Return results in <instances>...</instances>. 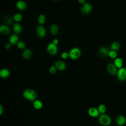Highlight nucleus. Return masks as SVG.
Masks as SVG:
<instances>
[{
    "label": "nucleus",
    "mask_w": 126,
    "mask_h": 126,
    "mask_svg": "<svg viewBox=\"0 0 126 126\" xmlns=\"http://www.w3.org/2000/svg\"><path fill=\"white\" fill-rule=\"evenodd\" d=\"M24 97L29 101H34L37 97L36 92L31 89H27L25 90L23 93Z\"/></svg>",
    "instance_id": "f257e3e1"
},
{
    "label": "nucleus",
    "mask_w": 126,
    "mask_h": 126,
    "mask_svg": "<svg viewBox=\"0 0 126 126\" xmlns=\"http://www.w3.org/2000/svg\"><path fill=\"white\" fill-rule=\"evenodd\" d=\"M42 102L38 99H36L33 102V106L36 109H40L43 107Z\"/></svg>",
    "instance_id": "412c9836"
},
{
    "label": "nucleus",
    "mask_w": 126,
    "mask_h": 126,
    "mask_svg": "<svg viewBox=\"0 0 126 126\" xmlns=\"http://www.w3.org/2000/svg\"><path fill=\"white\" fill-rule=\"evenodd\" d=\"M13 19L9 16H5L4 17V21L6 25H10L13 22Z\"/></svg>",
    "instance_id": "a878e982"
},
{
    "label": "nucleus",
    "mask_w": 126,
    "mask_h": 126,
    "mask_svg": "<svg viewBox=\"0 0 126 126\" xmlns=\"http://www.w3.org/2000/svg\"><path fill=\"white\" fill-rule=\"evenodd\" d=\"M49 70V72L51 74H54L56 72L57 68H56V67L55 66V65H52L50 66Z\"/></svg>",
    "instance_id": "c85d7f7f"
},
{
    "label": "nucleus",
    "mask_w": 126,
    "mask_h": 126,
    "mask_svg": "<svg viewBox=\"0 0 126 126\" xmlns=\"http://www.w3.org/2000/svg\"><path fill=\"white\" fill-rule=\"evenodd\" d=\"M9 43L11 45H14L17 44L19 41V36L16 33L12 34L9 38Z\"/></svg>",
    "instance_id": "2eb2a0df"
},
{
    "label": "nucleus",
    "mask_w": 126,
    "mask_h": 126,
    "mask_svg": "<svg viewBox=\"0 0 126 126\" xmlns=\"http://www.w3.org/2000/svg\"><path fill=\"white\" fill-rule=\"evenodd\" d=\"M92 10V5L88 2H85L84 3L81 8V11L84 14H88L90 13Z\"/></svg>",
    "instance_id": "423d86ee"
},
{
    "label": "nucleus",
    "mask_w": 126,
    "mask_h": 126,
    "mask_svg": "<svg viewBox=\"0 0 126 126\" xmlns=\"http://www.w3.org/2000/svg\"><path fill=\"white\" fill-rule=\"evenodd\" d=\"M11 44L10 43H7L5 44V48L6 49H9L11 48Z\"/></svg>",
    "instance_id": "7c9ffc66"
},
{
    "label": "nucleus",
    "mask_w": 126,
    "mask_h": 126,
    "mask_svg": "<svg viewBox=\"0 0 126 126\" xmlns=\"http://www.w3.org/2000/svg\"><path fill=\"white\" fill-rule=\"evenodd\" d=\"M37 21H38V23L40 25L43 24L45 23V22L46 21V16H45V15L43 14H40L38 17Z\"/></svg>",
    "instance_id": "5701e85b"
},
{
    "label": "nucleus",
    "mask_w": 126,
    "mask_h": 126,
    "mask_svg": "<svg viewBox=\"0 0 126 126\" xmlns=\"http://www.w3.org/2000/svg\"><path fill=\"white\" fill-rule=\"evenodd\" d=\"M88 113L90 117L93 118L98 117L100 115L98 109L94 107H90L88 110Z\"/></svg>",
    "instance_id": "6e6552de"
},
{
    "label": "nucleus",
    "mask_w": 126,
    "mask_h": 126,
    "mask_svg": "<svg viewBox=\"0 0 126 126\" xmlns=\"http://www.w3.org/2000/svg\"><path fill=\"white\" fill-rule=\"evenodd\" d=\"M10 75V71L8 69L3 68L0 70V76L1 78H5L8 77Z\"/></svg>",
    "instance_id": "6ab92c4d"
},
{
    "label": "nucleus",
    "mask_w": 126,
    "mask_h": 126,
    "mask_svg": "<svg viewBox=\"0 0 126 126\" xmlns=\"http://www.w3.org/2000/svg\"><path fill=\"white\" fill-rule=\"evenodd\" d=\"M59 29L58 25L56 24H52L50 27V31L53 35H56L59 32Z\"/></svg>",
    "instance_id": "f3484780"
},
{
    "label": "nucleus",
    "mask_w": 126,
    "mask_h": 126,
    "mask_svg": "<svg viewBox=\"0 0 126 126\" xmlns=\"http://www.w3.org/2000/svg\"><path fill=\"white\" fill-rule=\"evenodd\" d=\"M13 30L16 34L21 33L22 31L21 25L18 23H15L13 26Z\"/></svg>",
    "instance_id": "aec40b11"
},
{
    "label": "nucleus",
    "mask_w": 126,
    "mask_h": 126,
    "mask_svg": "<svg viewBox=\"0 0 126 126\" xmlns=\"http://www.w3.org/2000/svg\"><path fill=\"white\" fill-rule=\"evenodd\" d=\"M114 64L119 69L120 68L123 66V61L122 58L120 57H117L114 60Z\"/></svg>",
    "instance_id": "a211bd4d"
},
{
    "label": "nucleus",
    "mask_w": 126,
    "mask_h": 126,
    "mask_svg": "<svg viewBox=\"0 0 126 126\" xmlns=\"http://www.w3.org/2000/svg\"><path fill=\"white\" fill-rule=\"evenodd\" d=\"M108 56L110 57L112 59H116L117 58V53L115 51L113 50H110L109 54H108Z\"/></svg>",
    "instance_id": "bb28decb"
},
{
    "label": "nucleus",
    "mask_w": 126,
    "mask_h": 126,
    "mask_svg": "<svg viewBox=\"0 0 126 126\" xmlns=\"http://www.w3.org/2000/svg\"><path fill=\"white\" fill-rule=\"evenodd\" d=\"M98 121L99 123L103 126H109L112 122L111 117L106 114H100L98 118Z\"/></svg>",
    "instance_id": "f03ea898"
},
{
    "label": "nucleus",
    "mask_w": 126,
    "mask_h": 126,
    "mask_svg": "<svg viewBox=\"0 0 126 126\" xmlns=\"http://www.w3.org/2000/svg\"><path fill=\"white\" fill-rule=\"evenodd\" d=\"M32 51L29 48H26L22 52V55L25 59H29L32 57Z\"/></svg>",
    "instance_id": "4468645a"
},
{
    "label": "nucleus",
    "mask_w": 126,
    "mask_h": 126,
    "mask_svg": "<svg viewBox=\"0 0 126 126\" xmlns=\"http://www.w3.org/2000/svg\"><path fill=\"white\" fill-rule=\"evenodd\" d=\"M120 47H121V45L120 43L117 41H114L112 42L110 45V48L111 50H113L115 51L118 50L120 48Z\"/></svg>",
    "instance_id": "4be33fe9"
},
{
    "label": "nucleus",
    "mask_w": 126,
    "mask_h": 126,
    "mask_svg": "<svg viewBox=\"0 0 126 126\" xmlns=\"http://www.w3.org/2000/svg\"><path fill=\"white\" fill-rule=\"evenodd\" d=\"M16 6L18 9L23 10L26 9L27 7V4L26 1L23 0H19L17 1L16 3Z\"/></svg>",
    "instance_id": "ddd939ff"
},
{
    "label": "nucleus",
    "mask_w": 126,
    "mask_h": 126,
    "mask_svg": "<svg viewBox=\"0 0 126 126\" xmlns=\"http://www.w3.org/2000/svg\"><path fill=\"white\" fill-rule=\"evenodd\" d=\"M35 32L36 34L41 37L45 36L46 34V29L42 25H39L36 28Z\"/></svg>",
    "instance_id": "0eeeda50"
},
{
    "label": "nucleus",
    "mask_w": 126,
    "mask_h": 126,
    "mask_svg": "<svg viewBox=\"0 0 126 126\" xmlns=\"http://www.w3.org/2000/svg\"><path fill=\"white\" fill-rule=\"evenodd\" d=\"M61 57L63 59H66L69 57V53L67 52H63L61 54Z\"/></svg>",
    "instance_id": "c756f323"
},
{
    "label": "nucleus",
    "mask_w": 126,
    "mask_h": 126,
    "mask_svg": "<svg viewBox=\"0 0 126 126\" xmlns=\"http://www.w3.org/2000/svg\"><path fill=\"white\" fill-rule=\"evenodd\" d=\"M117 126H120V125H118Z\"/></svg>",
    "instance_id": "f704fd0d"
},
{
    "label": "nucleus",
    "mask_w": 126,
    "mask_h": 126,
    "mask_svg": "<svg viewBox=\"0 0 126 126\" xmlns=\"http://www.w3.org/2000/svg\"><path fill=\"white\" fill-rule=\"evenodd\" d=\"M116 122L118 125L123 126L126 123V118L124 115H119L116 119Z\"/></svg>",
    "instance_id": "f8f14e48"
},
{
    "label": "nucleus",
    "mask_w": 126,
    "mask_h": 126,
    "mask_svg": "<svg viewBox=\"0 0 126 126\" xmlns=\"http://www.w3.org/2000/svg\"><path fill=\"white\" fill-rule=\"evenodd\" d=\"M97 109L100 114H105V112L106 111V107L104 104H99L97 107Z\"/></svg>",
    "instance_id": "b1692460"
},
{
    "label": "nucleus",
    "mask_w": 126,
    "mask_h": 126,
    "mask_svg": "<svg viewBox=\"0 0 126 126\" xmlns=\"http://www.w3.org/2000/svg\"><path fill=\"white\" fill-rule=\"evenodd\" d=\"M17 45V47L20 49H24L26 47V43L23 41H19Z\"/></svg>",
    "instance_id": "cd10ccee"
},
{
    "label": "nucleus",
    "mask_w": 126,
    "mask_h": 126,
    "mask_svg": "<svg viewBox=\"0 0 126 126\" xmlns=\"http://www.w3.org/2000/svg\"><path fill=\"white\" fill-rule=\"evenodd\" d=\"M117 77L118 79L120 81L126 80V68L122 67L119 68L117 73Z\"/></svg>",
    "instance_id": "39448f33"
},
{
    "label": "nucleus",
    "mask_w": 126,
    "mask_h": 126,
    "mask_svg": "<svg viewBox=\"0 0 126 126\" xmlns=\"http://www.w3.org/2000/svg\"><path fill=\"white\" fill-rule=\"evenodd\" d=\"M118 68L115 65L114 63H110L107 65V70L108 73L111 75H115L117 74L118 71Z\"/></svg>",
    "instance_id": "1a4fd4ad"
},
{
    "label": "nucleus",
    "mask_w": 126,
    "mask_h": 126,
    "mask_svg": "<svg viewBox=\"0 0 126 126\" xmlns=\"http://www.w3.org/2000/svg\"><path fill=\"white\" fill-rule=\"evenodd\" d=\"M0 32L4 35H7L10 32V29L7 25L2 24L0 26Z\"/></svg>",
    "instance_id": "dca6fc26"
},
{
    "label": "nucleus",
    "mask_w": 126,
    "mask_h": 126,
    "mask_svg": "<svg viewBox=\"0 0 126 126\" xmlns=\"http://www.w3.org/2000/svg\"><path fill=\"white\" fill-rule=\"evenodd\" d=\"M110 50L108 47L105 46H102L99 47L98 49V54L103 57H106L108 56V54Z\"/></svg>",
    "instance_id": "9d476101"
},
{
    "label": "nucleus",
    "mask_w": 126,
    "mask_h": 126,
    "mask_svg": "<svg viewBox=\"0 0 126 126\" xmlns=\"http://www.w3.org/2000/svg\"><path fill=\"white\" fill-rule=\"evenodd\" d=\"M47 51L51 55H55L58 52L57 45L54 44L53 42L49 43L46 47Z\"/></svg>",
    "instance_id": "20e7f679"
},
{
    "label": "nucleus",
    "mask_w": 126,
    "mask_h": 126,
    "mask_svg": "<svg viewBox=\"0 0 126 126\" xmlns=\"http://www.w3.org/2000/svg\"><path fill=\"white\" fill-rule=\"evenodd\" d=\"M3 112V107L1 104L0 105V115H1Z\"/></svg>",
    "instance_id": "2f4dec72"
},
{
    "label": "nucleus",
    "mask_w": 126,
    "mask_h": 126,
    "mask_svg": "<svg viewBox=\"0 0 126 126\" xmlns=\"http://www.w3.org/2000/svg\"><path fill=\"white\" fill-rule=\"evenodd\" d=\"M22 19V15L20 13H16L13 15V19L17 22L20 21Z\"/></svg>",
    "instance_id": "393cba45"
},
{
    "label": "nucleus",
    "mask_w": 126,
    "mask_h": 126,
    "mask_svg": "<svg viewBox=\"0 0 126 126\" xmlns=\"http://www.w3.org/2000/svg\"><path fill=\"white\" fill-rule=\"evenodd\" d=\"M69 57L72 60H76L78 59L81 54V51L80 49L77 47H74L72 48L69 52Z\"/></svg>",
    "instance_id": "7ed1b4c3"
},
{
    "label": "nucleus",
    "mask_w": 126,
    "mask_h": 126,
    "mask_svg": "<svg viewBox=\"0 0 126 126\" xmlns=\"http://www.w3.org/2000/svg\"><path fill=\"white\" fill-rule=\"evenodd\" d=\"M78 1L80 2V3H81L82 4H83L84 3H85L86 1L85 0H78Z\"/></svg>",
    "instance_id": "72a5a7b5"
},
{
    "label": "nucleus",
    "mask_w": 126,
    "mask_h": 126,
    "mask_svg": "<svg viewBox=\"0 0 126 126\" xmlns=\"http://www.w3.org/2000/svg\"><path fill=\"white\" fill-rule=\"evenodd\" d=\"M53 42L54 44L57 45V44L59 43V40H58L57 38H55V39H53Z\"/></svg>",
    "instance_id": "473e14b6"
},
{
    "label": "nucleus",
    "mask_w": 126,
    "mask_h": 126,
    "mask_svg": "<svg viewBox=\"0 0 126 126\" xmlns=\"http://www.w3.org/2000/svg\"><path fill=\"white\" fill-rule=\"evenodd\" d=\"M55 65L56 68L60 70H63L66 68V63L62 60H57L55 63Z\"/></svg>",
    "instance_id": "9b49d317"
}]
</instances>
